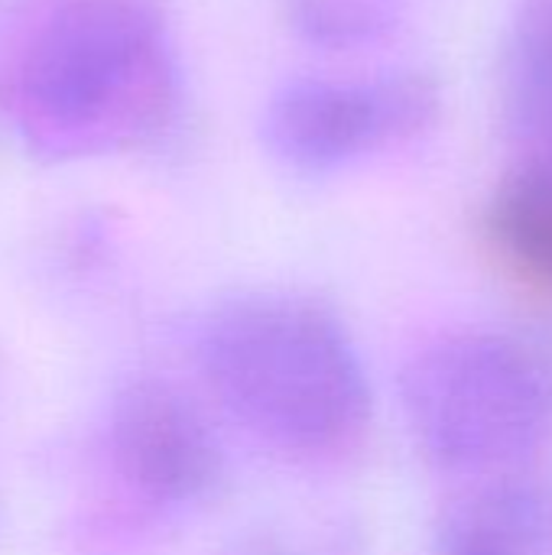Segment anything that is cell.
<instances>
[{
    "instance_id": "obj_1",
    "label": "cell",
    "mask_w": 552,
    "mask_h": 555,
    "mask_svg": "<svg viewBox=\"0 0 552 555\" xmlns=\"http://www.w3.org/2000/svg\"><path fill=\"white\" fill-rule=\"evenodd\" d=\"M198 364L218 403L283 455L329 462L371 429L368 367L316 299L254 293L218 306L202 328Z\"/></svg>"
},
{
    "instance_id": "obj_2",
    "label": "cell",
    "mask_w": 552,
    "mask_h": 555,
    "mask_svg": "<svg viewBox=\"0 0 552 555\" xmlns=\"http://www.w3.org/2000/svg\"><path fill=\"white\" fill-rule=\"evenodd\" d=\"M16 124L46 159L140 146L166 130L179 72L153 0H65L16 75Z\"/></svg>"
},
{
    "instance_id": "obj_3",
    "label": "cell",
    "mask_w": 552,
    "mask_h": 555,
    "mask_svg": "<svg viewBox=\"0 0 552 555\" xmlns=\"http://www.w3.org/2000/svg\"><path fill=\"white\" fill-rule=\"evenodd\" d=\"M400 403L416 452L446 475H521L552 439V367L498 332H459L416 351Z\"/></svg>"
},
{
    "instance_id": "obj_4",
    "label": "cell",
    "mask_w": 552,
    "mask_h": 555,
    "mask_svg": "<svg viewBox=\"0 0 552 555\" xmlns=\"http://www.w3.org/2000/svg\"><path fill=\"white\" fill-rule=\"evenodd\" d=\"M439 104V85L426 72L374 81L303 78L270 98L264 137L296 169H335L420 137L436 124Z\"/></svg>"
},
{
    "instance_id": "obj_5",
    "label": "cell",
    "mask_w": 552,
    "mask_h": 555,
    "mask_svg": "<svg viewBox=\"0 0 552 555\" xmlns=\"http://www.w3.org/2000/svg\"><path fill=\"white\" fill-rule=\"evenodd\" d=\"M114 459L124 478L163 504H192L221 481V446L205 416L169 384L137 380L111 413Z\"/></svg>"
},
{
    "instance_id": "obj_6",
    "label": "cell",
    "mask_w": 552,
    "mask_h": 555,
    "mask_svg": "<svg viewBox=\"0 0 552 555\" xmlns=\"http://www.w3.org/2000/svg\"><path fill=\"white\" fill-rule=\"evenodd\" d=\"M547 507L524 475L478 478L436 527L433 555H540Z\"/></svg>"
},
{
    "instance_id": "obj_7",
    "label": "cell",
    "mask_w": 552,
    "mask_h": 555,
    "mask_svg": "<svg viewBox=\"0 0 552 555\" xmlns=\"http://www.w3.org/2000/svg\"><path fill=\"white\" fill-rule=\"evenodd\" d=\"M504 120L514 137L552 153V0H521L504 52Z\"/></svg>"
},
{
    "instance_id": "obj_8",
    "label": "cell",
    "mask_w": 552,
    "mask_h": 555,
    "mask_svg": "<svg viewBox=\"0 0 552 555\" xmlns=\"http://www.w3.org/2000/svg\"><path fill=\"white\" fill-rule=\"evenodd\" d=\"M488 228L521 273L552 286V153L534 156L504 179Z\"/></svg>"
}]
</instances>
